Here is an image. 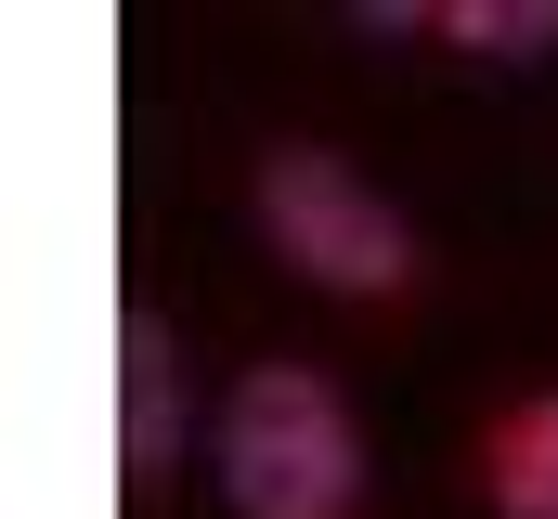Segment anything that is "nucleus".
I'll return each instance as SVG.
<instances>
[{"label": "nucleus", "instance_id": "obj_2", "mask_svg": "<svg viewBox=\"0 0 558 519\" xmlns=\"http://www.w3.org/2000/svg\"><path fill=\"white\" fill-rule=\"evenodd\" d=\"M260 234H274L312 286H338V299H403L416 286V234L351 182V156H325V143H274L260 156Z\"/></svg>", "mask_w": 558, "mask_h": 519}, {"label": "nucleus", "instance_id": "obj_1", "mask_svg": "<svg viewBox=\"0 0 558 519\" xmlns=\"http://www.w3.org/2000/svg\"><path fill=\"white\" fill-rule=\"evenodd\" d=\"M351 494H364V442L312 364H260L221 402V507L234 519H351Z\"/></svg>", "mask_w": 558, "mask_h": 519}, {"label": "nucleus", "instance_id": "obj_5", "mask_svg": "<svg viewBox=\"0 0 558 519\" xmlns=\"http://www.w3.org/2000/svg\"><path fill=\"white\" fill-rule=\"evenodd\" d=\"M169 455V338L131 312V468H156Z\"/></svg>", "mask_w": 558, "mask_h": 519}, {"label": "nucleus", "instance_id": "obj_4", "mask_svg": "<svg viewBox=\"0 0 558 519\" xmlns=\"http://www.w3.org/2000/svg\"><path fill=\"white\" fill-rule=\"evenodd\" d=\"M441 39H468L494 65H533V52H558V0H454Z\"/></svg>", "mask_w": 558, "mask_h": 519}, {"label": "nucleus", "instance_id": "obj_3", "mask_svg": "<svg viewBox=\"0 0 558 519\" xmlns=\"http://www.w3.org/2000/svg\"><path fill=\"white\" fill-rule=\"evenodd\" d=\"M481 494H494L507 519H558V389L520 402V415H494V442H481Z\"/></svg>", "mask_w": 558, "mask_h": 519}]
</instances>
